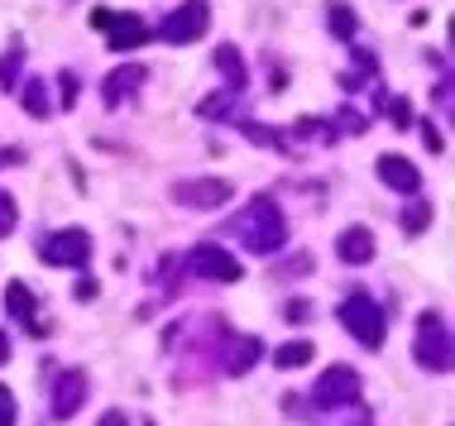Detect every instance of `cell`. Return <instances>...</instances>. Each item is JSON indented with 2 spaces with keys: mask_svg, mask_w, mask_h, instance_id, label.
Listing matches in <instances>:
<instances>
[{
  "mask_svg": "<svg viewBox=\"0 0 455 426\" xmlns=\"http://www.w3.org/2000/svg\"><path fill=\"white\" fill-rule=\"evenodd\" d=\"M379 178H384V187L403 192V197H417V192H422V173H417V163H408L403 154L379 158Z\"/></svg>",
  "mask_w": 455,
  "mask_h": 426,
  "instance_id": "11",
  "label": "cell"
},
{
  "mask_svg": "<svg viewBox=\"0 0 455 426\" xmlns=\"http://www.w3.org/2000/svg\"><path fill=\"white\" fill-rule=\"evenodd\" d=\"M336 254H340L346 264H369V259H374V230H369V225H350V230H340Z\"/></svg>",
  "mask_w": 455,
  "mask_h": 426,
  "instance_id": "13",
  "label": "cell"
},
{
  "mask_svg": "<svg viewBox=\"0 0 455 426\" xmlns=\"http://www.w3.org/2000/svg\"><path fill=\"white\" fill-rule=\"evenodd\" d=\"M92 24L106 34L110 53H125V48H140L149 39V24L140 15H110V10H92Z\"/></svg>",
  "mask_w": 455,
  "mask_h": 426,
  "instance_id": "6",
  "label": "cell"
},
{
  "mask_svg": "<svg viewBox=\"0 0 455 426\" xmlns=\"http://www.w3.org/2000/svg\"><path fill=\"white\" fill-rule=\"evenodd\" d=\"M15 221H20V206H15V197H10L5 187H0V240L15 230Z\"/></svg>",
  "mask_w": 455,
  "mask_h": 426,
  "instance_id": "23",
  "label": "cell"
},
{
  "mask_svg": "<svg viewBox=\"0 0 455 426\" xmlns=\"http://www.w3.org/2000/svg\"><path fill=\"white\" fill-rule=\"evenodd\" d=\"M355 398H360V374H355L350 364L322 369V379H316V407H346Z\"/></svg>",
  "mask_w": 455,
  "mask_h": 426,
  "instance_id": "8",
  "label": "cell"
},
{
  "mask_svg": "<svg viewBox=\"0 0 455 426\" xmlns=\"http://www.w3.org/2000/svg\"><path fill=\"white\" fill-rule=\"evenodd\" d=\"M216 72L230 82V91H244V82H250V67H244V58H240L235 43H220L216 48Z\"/></svg>",
  "mask_w": 455,
  "mask_h": 426,
  "instance_id": "15",
  "label": "cell"
},
{
  "mask_svg": "<svg viewBox=\"0 0 455 426\" xmlns=\"http://www.w3.org/2000/svg\"><path fill=\"white\" fill-rule=\"evenodd\" d=\"M188 264H192V273L212 278V283H240V278H244L240 259L230 249H220V245H196Z\"/></svg>",
  "mask_w": 455,
  "mask_h": 426,
  "instance_id": "9",
  "label": "cell"
},
{
  "mask_svg": "<svg viewBox=\"0 0 455 426\" xmlns=\"http://www.w3.org/2000/svg\"><path fill=\"white\" fill-rule=\"evenodd\" d=\"M230 197H235V187H230L226 178H192V182H178L173 187V201L192 206V211H216V206H226Z\"/></svg>",
  "mask_w": 455,
  "mask_h": 426,
  "instance_id": "7",
  "label": "cell"
},
{
  "mask_svg": "<svg viewBox=\"0 0 455 426\" xmlns=\"http://www.w3.org/2000/svg\"><path fill=\"white\" fill-rule=\"evenodd\" d=\"M388 120H393V125H412V106L403 101V96H393V101H388Z\"/></svg>",
  "mask_w": 455,
  "mask_h": 426,
  "instance_id": "25",
  "label": "cell"
},
{
  "mask_svg": "<svg viewBox=\"0 0 455 426\" xmlns=\"http://www.w3.org/2000/svg\"><path fill=\"white\" fill-rule=\"evenodd\" d=\"M235 101H240V91H216V96H206L202 106H196V115H206V120H226L230 111H235Z\"/></svg>",
  "mask_w": 455,
  "mask_h": 426,
  "instance_id": "20",
  "label": "cell"
},
{
  "mask_svg": "<svg viewBox=\"0 0 455 426\" xmlns=\"http://www.w3.org/2000/svg\"><path fill=\"white\" fill-rule=\"evenodd\" d=\"M422 144H427L432 154H441V149H446V139H441V130H436V125H422Z\"/></svg>",
  "mask_w": 455,
  "mask_h": 426,
  "instance_id": "29",
  "label": "cell"
},
{
  "mask_svg": "<svg viewBox=\"0 0 455 426\" xmlns=\"http://www.w3.org/2000/svg\"><path fill=\"white\" fill-rule=\"evenodd\" d=\"M340 326H346L364 350L384 345V312H379V302L369 297V292H355V297L340 302Z\"/></svg>",
  "mask_w": 455,
  "mask_h": 426,
  "instance_id": "3",
  "label": "cell"
},
{
  "mask_svg": "<svg viewBox=\"0 0 455 426\" xmlns=\"http://www.w3.org/2000/svg\"><path fill=\"white\" fill-rule=\"evenodd\" d=\"M20 67H24V48L15 43L5 58H0V82H5V87H15V82H20Z\"/></svg>",
  "mask_w": 455,
  "mask_h": 426,
  "instance_id": "22",
  "label": "cell"
},
{
  "mask_svg": "<svg viewBox=\"0 0 455 426\" xmlns=\"http://www.w3.org/2000/svg\"><path fill=\"white\" fill-rule=\"evenodd\" d=\"M72 297H77V302H92V297H96V278H82V283L72 288Z\"/></svg>",
  "mask_w": 455,
  "mask_h": 426,
  "instance_id": "30",
  "label": "cell"
},
{
  "mask_svg": "<svg viewBox=\"0 0 455 426\" xmlns=\"http://www.w3.org/2000/svg\"><path fill=\"white\" fill-rule=\"evenodd\" d=\"M96 426H130V422H125V412H106V417L96 422Z\"/></svg>",
  "mask_w": 455,
  "mask_h": 426,
  "instance_id": "32",
  "label": "cell"
},
{
  "mask_svg": "<svg viewBox=\"0 0 455 426\" xmlns=\"http://www.w3.org/2000/svg\"><path fill=\"white\" fill-rule=\"evenodd\" d=\"M0 426H15V393L0 383Z\"/></svg>",
  "mask_w": 455,
  "mask_h": 426,
  "instance_id": "26",
  "label": "cell"
},
{
  "mask_svg": "<svg viewBox=\"0 0 455 426\" xmlns=\"http://www.w3.org/2000/svg\"><path fill=\"white\" fill-rule=\"evenodd\" d=\"M58 106H63V111H72V106H77V77H72V72H63V77H58Z\"/></svg>",
  "mask_w": 455,
  "mask_h": 426,
  "instance_id": "24",
  "label": "cell"
},
{
  "mask_svg": "<svg viewBox=\"0 0 455 426\" xmlns=\"http://www.w3.org/2000/svg\"><path fill=\"white\" fill-rule=\"evenodd\" d=\"M82 403H87V374L82 369H63L53 383V417L58 422H72L82 412Z\"/></svg>",
  "mask_w": 455,
  "mask_h": 426,
  "instance_id": "10",
  "label": "cell"
},
{
  "mask_svg": "<svg viewBox=\"0 0 455 426\" xmlns=\"http://www.w3.org/2000/svg\"><path fill=\"white\" fill-rule=\"evenodd\" d=\"M326 15H331V34H336V39H355L360 20H355V10L346 5V0H331V5H326Z\"/></svg>",
  "mask_w": 455,
  "mask_h": 426,
  "instance_id": "18",
  "label": "cell"
},
{
  "mask_svg": "<svg viewBox=\"0 0 455 426\" xmlns=\"http://www.w3.org/2000/svg\"><path fill=\"white\" fill-rule=\"evenodd\" d=\"M254 359H259V340H254V335H240L235 350H230V364H226V369H230V374H244V369H254Z\"/></svg>",
  "mask_w": 455,
  "mask_h": 426,
  "instance_id": "19",
  "label": "cell"
},
{
  "mask_svg": "<svg viewBox=\"0 0 455 426\" xmlns=\"http://www.w3.org/2000/svg\"><path fill=\"white\" fill-rule=\"evenodd\" d=\"M39 259L48 264V269H82V264L92 259V235L87 230H53V235H44L39 245Z\"/></svg>",
  "mask_w": 455,
  "mask_h": 426,
  "instance_id": "4",
  "label": "cell"
},
{
  "mask_svg": "<svg viewBox=\"0 0 455 426\" xmlns=\"http://www.w3.org/2000/svg\"><path fill=\"white\" fill-rule=\"evenodd\" d=\"M364 125H369L364 115H355V111H340V130H346V135H364Z\"/></svg>",
  "mask_w": 455,
  "mask_h": 426,
  "instance_id": "27",
  "label": "cell"
},
{
  "mask_svg": "<svg viewBox=\"0 0 455 426\" xmlns=\"http://www.w3.org/2000/svg\"><path fill=\"white\" fill-rule=\"evenodd\" d=\"M244 135H250L254 144H268V149L278 144V135H274V130H264V125H244Z\"/></svg>",
  "mask_w": 455,
  "mask_h": 426,
  "instance_id": "28",
  "label": "cell"
},
{
  "mask_svg": "<svg viewBox=\"0 0 455 426\" xmlns=\"http://www.w3.org/2000/svg\"><path fill=\"white\" fill-rule=\"evenodd\" d=\"M212 29V5L206 0H188V5H178L173 15L164 20V29H158V39L164 43H196L202 34Z\"/></svg>",
  "mask_w": 455,
  "mask_h": 426,
  "instance_id": "5",
  "label": "cell"
},
{
  "mask_svg": "<svg viewBox=\"0 0 455 426\" xmlns=\"http://www.w3.org/2000/svg\"><path fill=\"white\" fill-rule=\"evenodd\" d=\"M427 225H432V206H427V201H412L408 211H403V230H408V235H422Z\"/></svg>",
  "mask_w": 455,
  "mask_h": 426,
  "instance_id": "21",
  "label": "cell"
},
{
  "mask_svg": "<svg viewBox=\"0 0 455 426\" xmlns=\"http://www.w3.org/2000/svg\"><path fill=\"white\" fill-rule=\"evenodd\" d=\"M20 158H24L20 149H0V163H20Z\"/></svg>",
  "mask_w": 455,
  "mask_h": 426,
  "instance_id": "33",
  "label": "cell"
},
{
  "mask_svg": "<svg viewBox=\"0 0 455 426\" xmlns=\"http://www.w3.org/2000/svg\"><path fill=\"white\" fill-rule=\"evenodd\" d=\"M316 359V345L312 340H292V345H278L274 350V364L278 369H302V364H312Z\"/></svg>",
  "mask_w": 455,
  "mask_h": 426,
  "instance_id": "17",
  "label": "cell"
},
{
  "mask_svg": "<svg viewBox=\"0 0 455 426\" xmlns=\"http://www.w3.org/2000/svg\"><path fill=\"white\" fill-rule=\"evenodd\" d=\"M20 106H24L34 120H48V111H53V101H48V82H44V77H29V82H24Z\"/></svg>",
  "mask_w": 455,
  "mask_h": 426,
  "instance_id": "16",
  "label": "cell"
},
{
  "mask_svg": "<svg viewBox=\"0 0 455 426\" xmlns=\"http://www.w3.org/2000/svg\"><path fill=\"white\" fill-rule=\"evenodd\" d=\"M412 355H417L422 369L451 374V326H446V316H441V312H422V316H417Z\"/></svg>",
  "mask_w": 455,
  "mask_h": 426,
  "instance_id": "2",
  "label": "cell"
},
{
  "mask_svg": "<svg viewBox=\"0 0 455 426\" xmlns=\"http://www.w3.org/2000/svg\"><path fill=\"white\" fill-rule=\"evenodd\" d=\"M235 235H240V245L244 249H254V254H278L283 245H288V221H283V211L268 197H254L250 206H244V216L235 221Z\"/></svg>",
  "mask_w": 455,
  "mask_h": 426,
  "instance_id": "1",
  "label": "cell"
},
{
  "mask_svg": "<svg viewBox=\"0 0 455 426\" xmlns=\"http://www.w3.org/2000/svg\"><path fill=\"white\" fill-rule=\"evenodd\" d=\"M5 359H10V335L0 331V364H5Z\"/></svg>",
  "mask_w": 455,
  "mask_h": 426,
  "instance_id": "34",
  "label": "cell"
},
{
  "mask_svg": "<svg viewBox=\"0 0 455 426\" xmlns=\"http://www.w3.org/2000/svg\"><path fill=\"white\" fill-rule=\"evenodd\" d=\"M144 77H149V72H144L140 63H130V67H116V72H110V77L101 82V96H106L110 111H116L120 101H130V96L144 87Z\"/></svg>",
  "mask_w": 455,
  "mask_h": 426,
  "instance_id": "12",
  "label": "cell"
},
{
  "mask_svg": "<svg viewBox=\"0 0 455 426\" xmlns=\"http://www.w3.org/2000/svg\"><path fill=\"white\" fill-rule=\"evenodd\" d=\"M288 316H292V321H307V316H312V307H307V302H292Z\"/></svg>",
  "mask_w": 455,
  "mask_h": 426,
  "instance_id": "31",
  "label": "cell"
},
{
  "mask_svg": "<svg viewBox=\"0 0 455 426\" xmlns=\"http://www.w3.org/2000/svg\"><path fill=\"white\" fill-rule=\"evenodd\" d=\"M5 312L15 316L20 326H29L34 335H44V326H39V307H34V292L24 288V283H10V288H5Z\"/></svg>",
  "mask_w": 455,
  "mask_h": 426,
  "instance_id": "14",
  "label": "cell"
}]
</instances>
